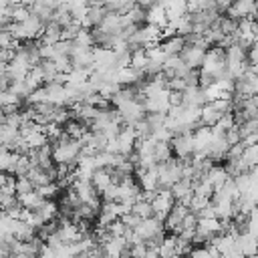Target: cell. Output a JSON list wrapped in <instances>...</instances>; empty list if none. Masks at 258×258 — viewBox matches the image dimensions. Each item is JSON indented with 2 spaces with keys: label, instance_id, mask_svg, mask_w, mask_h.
Returning <instances> with one entry per match:
<instances>
[{
  "label": "cell",
  "instance_id": "1",
  "mask_svg": "<svg viewBox=\"0 0 258 258\" xmlns=\"http://www.w3.org/2000/svg\"><path fill=\"white\" fill-rule=\"evenodd\" d=\"M175 206V198L171 194V189H157L153 200H151V210H153V218L157 220H165L171 212V208Z\"/></svg>",
  "mask_w": 258,
  "mask_h": 258
},
{
  "label": "cell",
  "instance_id": "2",
  "mask_svg": "<svg viewBox=\"0 0 258 258\" xmlns=\"http://www.w3.org/2000/svg\"><path fill=\"white\" fill-rule=\"evenodd\" d=\"M171 149L175 153L177 159H189L194 157L196 153V147H194V133H179V135H173L171 139Z\"/></svg>",
  "mask_w": 258,
  "mask_h": 258
},
{
  "label": "cell",
  "instance_id": "3",
  "mask_svg": "<svg viewBox=\"0 0 258 258\" xmlns=\"http://www.w3.org/2000/svg\"><path fill=\"white\" fill-rule=\"evenodd\" d=\"M169 95L171 91L169 89H163V91H157L153 95H147L143 105H145V111L147 113H167L169 111Z\"/></svg>",
  "mask_w": 258,
  "mask_h": 258
},
{
  "label": "cell",
  "instance_id": "4",
  "mask_svg": "<svg viewBox=\"0 0 258 258\" xmlns=\"http://www.w3.org/2000/svg\"><path fill=\"white\" fill-rule=\"evenodd\" d=\"M135 145H137V133H135V129L131 125H123V129L117 135V151L121 155L129 157L135 151Z\"/></svg>",
  "mask_w": 258,
  "mask_h": 258
},
{
  "label": "cell",
  "instance_id": "5",
  "mask_svg": "<svg viewBox=\"0 0 258 258\" xmlns=\"http://www.w3.org/2000/svg\"><path fill=\"white\" fill-rule=\"evenodd\" d=\"M187 214H189V208H187V206L175 204V206L171 208L169 216L165 218V226H167L173 234H179V232H181V226H183V220H185Z\"/></svg>",
  "mask_w": 258,
  "mask_h": 258
},
{
  "label": "cell",
  "instance_id": "6",
  "mask_svg": "<svg viewBox=\"0 0 258 258\" xmlns=\"http://www.w3.org/2000/svg\"><path fill=\"white\" fill-rule=\"evenodd\" d=\"M179 56H181V60L185 62L187 69H202L206 50H204V48H198V46H189V44H185L183 50L179 52Z\"/></svg>",
  "mask_w": 258,
  "mask_h": 258
},
{
  "label": "cell",
  "instance_id": "7",
  "mask_svg": "<svg viewBox=\"0 0 258 258\" xmlns=\"http://www.w3.org/2000/svg\"><path fill=\"white\" fill-rule=\"evenodd\" d=\"M159 46H161V50H163L167 56H175V54H179V52L183 50V46H185V38L179 36V34H173V36L163 38V40L159 42Z\"/></svg>",
  "mask_w": 258,
  "mask_h": 258
},
{
  "label": "cell",
  "instance_id": "8",
  "mask_svg": "<svg viewBox=\"0 0 258 258\" xmlns=\"http://www.w3.org/2000/svg\"><path fill=\"white\" fill-rule=\"evenodd\" d=\"M127 250V240L123 236L119 238H111L109 242L103 244V252H105V258H121V254Z\"/></svg>",
  "mask_w": 258,
  "mask_h": 258
},
{
  "label": "cell",
  "instance_id": "9",
  "mask_svg": "<svg viewBox=\"0 0 258 258\" xmlns=\"http://www.w3.org/2000/svg\"><path fill=\"white\" fill-rule=\"evenodd\" d=\"M18 157H20V155H18V153H14V151H10L8 147H0V171L14 175V169H16Z\"/></svg>",
  "mask_w": 258,
  "mask_h": 258
},
{
  "label": "cell",
  "instance_id": "10",
  "mask_svg": "<svg viewBox=\"0 0 258 258\" xmlns=\"http://www.w3.org/2000/svg\"><path fill=\"white\" fill-rule=\"evenodd\" d=\"M91 181H93V185L97 187V191H105L111 183H113V179H111V173H109V169L107 167H99V169H95L93 171V175H91Z\"/></svg>",
  "mask_w": 258,
  "mask_h": 258
},
{
  "label": "cell",
  "instance_id": "11",
  "mask_svg": "<svg viewBox=\"0 0 258 258\" xmlns=\"http://www.w3.org/2000/svg\"><path fill=\"white\" fill-rule=\"evenodd\" d=\"M42 202H44V198L38 194V189H32L28 194H18V204L24 210H36Z\"/></svg>",
  "mask_w": 258,
  "mask_h": 258
},
{
  "label": "cell",
  "instance_id": "12",
  "mask_svg": "<svg viewBox=\"0 0 258 258\" xmlns=\"http://www.w3.org/2000/svg\"><path fill=\"white\" fill-rule=\"evenodd\" d=\"M64 6L69 8V12L73 14L75 20H83L85 14L89 12V2L87 0H64Z\"/></svg>",
  "mask_w": 258,
  "mask_h": 258
},
{
  "label": "cell",
  "instance_id": "13",
  "mask_svg": "<svg viewBox=\"0 0 258 258\" xmlns=\"http://www.w3.org/2000/svg\"><path fill=\"white\" fill-rule=\"evenodd\" d=\"M171 155H173V149H171V145L167 141H157L155 143V149H153L155 163H163V161L171 159Z\"/></svg>",
  "mask_w": 258,
  "mask_h": 258
},
{
  "label": "cell",
  "instance_id": "14",
  "mask_svg": "<svg viewBox=\"0 0 258 258\" xmlns=\"http://www.w3.org/2000/svg\"><path fill=\"white\" fill-rule=\"evenodd\" d=\"M131 212H133L135 216H139L141 220H145V218H151V216H153L151 202H149V200H143V198H139V200L131 206Z\"/></svg>",
  "mask_w": 258,
  "mask_h": 258
},
{
  "label": "cell",
  "instance_id": "15",
  "mask_svg": "<svg viewBox=\"0 0 258 258\" xmlns=\"http://www.w3.org/2000/svg\"><path fill=\"white\" fill-rule=\"evenodd\" d=\"M8 91H12V93H14L16 97H20V99H28L30 93H32V89L28 87L26 81H10Z\"/></svg>",
  "mask_w": 258,
  "mask_h": 258
},
{
  "label": "cell",
  "instance_id": "16",
  "mask_svg": "<svg viewBox=\"0 0 258 258\" xmlns=\"http://www.w3.org/2000/svg\"><path fill=\"white\" fill-rule=\"evenodd\" d=\"M38 189V194L44 198V200H52L56 194H60V185L56 183V181H52V183H46V185H42V187H36Z\"/></svg>",
  "mask_w": 258,
  "mask_h": 258
},
{
  "label": "cell",
  "instance_id": "17",
  "mask_svg": "<svg viewBox=\"0 0 258 258\" xmlns=\"http://www.w3.org/2000/svg\"><path fill=\"white\" fill-rule=\"evenodd\" d=\"M32 189H36V187H34V183H32L26 175L16 177V196H18V194H28V191H32Z\"/></svg>",
  "mask_w": 258,
  "mask_h": 258
},
{
  "label": "cell",
  "instance_id": "18",
  "mask_svg": "<svg viewBox=\"0 0 258 258\" xmlns=\"http://www.w3.org/2000/svg\"><path fill=\"white\" fill-rule=\"evenodd\" d=\"M10 85V77L6 73V69H0V91H6Z\"/></svg>",
  "mask_w": 258,
  "mask_h": 258
},
{
  "label": "cell",
  "instance_id": "19",
  "mask_svg": "<svg viewBox=\"0 0 258 258\" xmlns=\"http://www.w3.org/2000/svg\"><path fill=\"white\" fill-rule=\"evenodd\" d=\"M0 258H4V256H0Z\"/></svg>",
  "mask_w": 258,
  "mask_h": 258
},
{
  "label": "cell",
  "instance_id": "20",
  "mask_svg": "<svg viewBox=\"0 0 258 258\" xmlns=\"http://www.w3.org/2000/svg\"><path fill=\"white\" fill-rule=\"evenodd\" d=\"M0 111H2V109H0Z\"/></svg>",
  "mask_w": 258,
  "mask_h": 258
}]
</instances>
